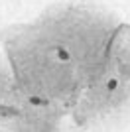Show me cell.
I'll return each instance as SVG.
<instances>
[{"label": "cell", "mask_w": 130, "mask_h": 132, "mask_svg": "<svg viewBox=\"0 0 130 132\" xmlns=\"http://www.w3.org/2000/svg\"><path fill=\"white\" fill-rule=\"evenodd\" d=\"M55 57H57L59 61H69V59H71L69 51L65 50V47H61V45H57V47H55Z\"/></svg>", "instance_id": "cell-1"}]
</instances>
